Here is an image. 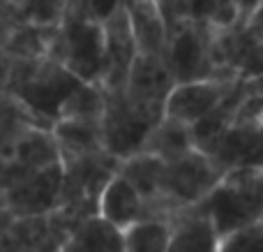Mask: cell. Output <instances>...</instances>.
Masks as SVG:
<instances>
[{"instance_id":"cell-32","label":"cell","mask_w":263,"mask_h":252,"mask_svg":"<svg viewBox=\"0 0 263 252\" xmlns=\"http://www.w3.org/2000/svg\"><path fill=\"white\" fill-rule=\"evenodd\" d=\"M245 83H247V88H250L252 93H256V95L263 97V74H256V77L245 79Z\"/></svg>"},{"instance_id":"cell-6","label":"cell","mask_w":263,"mask_h":252,"mask_svg":"<svg viewBox=\"0 0 263 252\" xmlns=\"http://www.w3.org/2000/svg\"><path fill=\"white\" fill-rule=\"evenodd\" d=\"M164 116L162 109H153L134 102L123 86L104 88V109L100 116L102 146L109 155L123 157L141 151L148 132Z\"/></svg>"},{"instance_id":"cell-23","label":"cell","mask_w":263,"mask_h":252,"mask_svg":"<svg viewBox=\"0 0 263 252\" xmlns=\"http://www.w3.org/2000/svg\"><path fill=\"white\" fill-rule=\"evenodd\" d=\"M104 109V88L97 83H79L60 106L58 118H86L100 120Z\"/></svg>"},{"instance_id":"cell-2","label":"cell","mask_w":263,"mask_h":252,"mask_svg":"<svg viewBox=\"0 0 263 252\" xmlns=\"http://www.w3.org/2000/svg\"><path fill=\"white\" fill-rule=\"evenodd\" d=\"M219 239L263 215V167H233L199 202Z\"/></svg>"},{"instance_id":"cell-34","label":"cell","mask_w":263,"mask_h":252,"mask_svg":"<svg viewBox=\"0 0 263 252\" xmlns=\"http://www.w3.org/2000/svg\"><path fill=\"white\" fill-rule=\"evenodd\" d=\"M261 220H263V215H261Z\"/></svg>"},{"instance_id":"cell-24","label":"cell","mask_w":263,"mask_h":252,"mask_svg":"<svg viewBox=\"0 0 263 252\" xmlns=\"http://www.w3.org/2000/svg\"><path fill=\"white\" fill-rule=\"evenodd\" d=\"M217 252H263V220H252L219 239Z\"/></svg>"},{"instance_id":"cell-10","label":"cell","mask_w":263,"mask_h":252,"mask_svg":"<svg viewBox=\"0 0 263 252\" xmlns=\"http://www.w3.org/2000/svg\"><path fill=\"white\" fill-rule=\"evenodd\" d=\"M69 236V227L60 218L58 211L44 213V215H21L12 218L7 225L0 250H58Z\"/></svg>"},{"instance_id":"cell-17","label":"cell","mask_w":263,"mask_h":252,"mask_svg":"<svg viewBox=\"0 0 263 252\" xmlns=\"http://www.w3.org/2000/svg\"><path fill=\"white\" fill-rule=\"evenodd\" d=\"M51 134H53L55 146H58L60 162L104 151L100 120L58 118L51 123Z\"/></svg>"},{"instance_id":"cell-21","label":"cell","mask_w":263,"mask_h":252,"mask_svg":"<svg viewBox=\"0 0 263 252\" xmlns=\"http://www.w3.org/2000/svg\"><path fill=\"white\" fill-rule=\"evenodd\" d=\"M55 26H58V23H55ZM55 26H42V23L21 21L7 35V40L3 42L0 49H5L16 60H30V58L49 56L51 42H53V35H55Z\"/></svg>"},{"instance_id":"cell-1","label":"cell","mask_w":263,"mask_h":252,"mask_svg":"<svg viewBox=\"0 0 263 252\" xmlns=\"http://www.w3.org/2000/svg\"><path fill=\"white\" fill-rule=\"evenodd\" d=\"M83 83L65 65L51 56L30 60H12V72L5 93L12 95L44 128L58 120L60 106L74 88Z\"/></svg>"},{"instance_id":"cell-30","label":"cell","mask_w":263,"mask_h":252,"mask_svg":"<svg viewBox=\"0 0 263 252\" xmlns=\"http://www.w3.org/2000/svg\"><path fill=\"white\" fill-rule=\"evenodd\" d=\"M245 28L256 37V40H263V0H261L259 5H254L250 12H247Z\"/></svg>"},{"instance_id":"cell-4","label":"cell","mask_w":263,"mask_h":252,"mask_svg":"<svg viewBox=\"0 0 263 252\" xmlns=\"http://www.w3.org/2000/svg\"><path fill=\"white\" fill-rule=\"evenodd\" d=\"M227 171V167L196 146L178 155L176 160H168L164 165L162 192L157 202L159 218L168 222L173 211L199 204L224 178Z\"/></svg>"},{"instance_id":"cell-11","label":"cell","mask_w":263,"mask_h":252,"mask_svg":"<svg viewBox=\"0 0 263 252\" xmlns=\"http://www.w3.org/2000/svg\"><path fill=\"white\" fill-rule=\"evenodd\" d=\"M104 32V69H102V88L125 86V79L132 67V60L139 53L129 19L123 3L102 21Z\"/></svg>"},{"instance_id":"cell-19","label":"cell","mask_w":263,"mask_h":252,"mask_svg":"<svg viewBox=\"0 0 263 252\" xmlns=\"http://www.w3.org/2000/svg\"><path fill=\"white\" fill-rule=\"evenodd\" d=\"M127 12L129 28L134 35L139 53H157L164 56L166 51V28L159 16L153 0H123Z\"/></svg>"},{"instance_id":"cell-8","label":"cell","mask_w":263,"mask_h":252,"mask_svg":"<svg viewBox=\"0 0 263 252\" xmlns=\"http://www.w3.org/2000/svg\"><path fill=\"white\" fill-rule=\"evenodd\" d=\"M60 190H63V165L53 162L0 190V206L7 208L14 218L44 215L60 206Z\"/></svg>"},{"instance_id":"cell-14","label":"cell","mask_w":263,"mask_h":252,"mask_svg":"<svg viewBox=\"0 0 263 252\" xmlns=\"http://www.w3.org/2000/svg\"><path fill=\"white\" fill-rule=\"evenodd\" d=\"M168 252H217L219 234L199 204L173 211L168 215Z\"/></svg>"},{"instance_id":"cell-9","label":"cell","mask_w":263,"mask_h":252,"mask_svg":"<svg viewBox=\"0 0 263 252\" xmlns=\"http://www.w3.org/2000/svg\"><path fill=\"white\" fill-rule=\"evenodd\" d=\"M53 162H60V153L53 134H51V128L28 123L16 137V143H14L7 162L0 167V190L42 167L53 165Z\"/></svg>"},{"instance_id":"cell-26","label":"cell","mask_w":263,"mask_h":252,"mask_svg":"<svg viewBox=\"0 0 263 252\" xmlns=\"http://www.w3.org/2000/svg\"><path fill=\"white\" fill-rule=\"evenodd\" d=\"M231 125H236V128H261L263 125V97L247 88V93L242 95V100L238 102L236 111H233Z\"/></svg>"},{"instance_id":"cell-3","label":"cell","mask_w":263,"mask_h":252,"mask_svg":"<svg viewBox=\"0 0 263 252\" xmlns=\"http://www.w3.org/2000/svg\"><path fill=\"white\" fill-rule=\"evenodd\" d=\"M49 56L58 60L60 65H65L81 81L102 86V69H104L102 21L65 7L63 16L55 26Z\"/></svg>"},{"instance_id":"cell-7","label":"cell","mask_w":263,"mask_h":252,"mask_svg":"<svg viewBox=\"0 0 263 252\" xmlns=\"http://www.w3.org/2000/svg\"><path fill=\"white\" fill-rule=\"evenodd\" d=\"M210 32L213 26L208 21L187 19L168 35L164 58L176 83L215 79V65L210 58Z\"/></svg>"},{"instance_id":"cell-31","label":"cell","mask_w":263,"mask_h":252,"mask_svg":"<svg viewBox=\"0 0 263 252\" xmlns=\"http://www.w3.org/2000/svg\"><path fill=\"white\" fill-rule=\"evenodd\" d=\"M219 0H190V19L196 21H208L213 9L217 7Z\"/></svg>"},{"instance_id":"cell-16","label":"cell","mask_w":263,"mask_h":252,"mask_svg":"<svg viewBox=\"0 0 263 252\" xmlns=\"http://www.w3.org/2000/svg\"><path fill=\"white\" fill-rule=\"evenodd\" d=\"M97 213L109 222H114L116 227L125 229L132 222L145 220L148 206H145V199L116 171L102 190L100 202H97Z\"/></svg>"},{"instance_id":"cell-12","label":"cell","mask_w":263,"mask_h":252,"mask_svg":"<svg viewBox=\"0 0 263 252\" xmlns=\"http://www.w3.org/2000/svg\"><path fill=\"white\" fill-rule=\"evenodd\" d=\"M238 79H199V81L173 83L164 100V116L192 125L203 114H208L231 91Z\"/></svg>"},{"instance_id":"cell-28","label":"cell","mask_w":263,"mask_h":252,"mask_svg":"<svg viewBox=\"0 0 263 252\" xmlns=\"http://www.w3.org/2000/svg\"><path fill=\"white\" fill-rule=\"evenodd\" d=\"M120 3L123 0H67V7L77 9V12L86 14V16L97 19V21H104Z\"/></svg>"},{"instance_id":"cell-18","label":"cell","mask_w":263,"mask_h":252,"mask_svg":"<svg viewBox=\"0 0 263 252\" xmlns=\"http://www.w3.org/2000/svg\"><path fill=\"white\" fill-rule=\"evenodd\" d=\"M63 252H125L123 229L100 213L88 215L69 231Z\"/></svg>"},{"instance_id":"cell-15","label":"cell","mask_w":263,"mask_h":252,"mask_svg":"<svg viewBox=\"0 0 263 252\" xmlns=\"http://www.w3.org/2000/svg\"><path fill=\"white\" fill-rule=\"evenodd\" d=\"M164 165L166 162L162 157L153 155V153H145V151H136L118 162V174L145 199L148 218H159L157 202H159V192H162Z\"/></svg>"},{"instance_id":"cell-20","label":"cell","mask_w":263,"mask_h":252,"mask_svg":"<svg viewBox=\"0 0 263 252\" xmlns=\"http://www.w3.org/2000/svg\"><path fill=\"white\" fill-rule=\"evenodd\" d=\"M192 146H194V143H192L190 125L182 123V120L162 116V118L157 120V125L148 132L141 151L153 153V155L162 157L164 162H168V160H176L182 153H187Z\"/></svg>"},{"instance_id":"cell-5","label":"cell","mask_w":263,"mask_h":252,"mask_svg":"<svg viewBox=\"0 0 263 252\" xmlns=\"http://www.w3.org/2000/svg\"><path fill=\"white\" fill-rule=\"evenodd\" d=\"M118 157L106 151L92 155L63 160V190H60V206L55 211L69 227V231L88 215L97 213V202L109 183V178L118 171Z\"/></svg>"},{"instance_id":"cell-33","label":"cell","mask_w":263,"mask_h":252,"mask_svg":"<svg viewBox=\"0 0 263 252\" xmlns=\"http://www.w3.org/2000/svg\"><path fill=\"white\" fill-rule=\"evenodd\" d=\"M12 213L7 211V208H3L0 206V239H3V234H5V229H7V225L12 222Z\"/></svg>"},{"instance_id":"cell-27","label":"cell","mask_w":263,"mask_h":252,"mask_svg":"<svg viewBox=\"0 0 263 252\" xmlns=\"http://www.w3.org/2000/svg\"><path fill=\"white\" fill-rule=\"evenodd\" d=\"M166 28V37L190 19V0H153Z\"/></svg>"},{"instance_id":"cell-25","label":"cell","mask_w":263,"mask_h":252,"mask_svg":"<svg viewBox=\"0 0 263 252\" xmlns=\"http://www.w3.org/2000/svg\"><path fill=\"white\" fill-rule=\"evenodd\" d=\"M16 5L28 21L55 26L67 7V0H16Z\"/></svg>"},{"instance_id":"cell-13","label":"cell","mask_w":263,"mask_h":252,"mask_svg":"<svg viewBox=\"0 0 263 252\" xmlns=\"http://www.w3.org/2000/svg\"><path fill=\"white\" fill-rule=\"evenodd\" d=\"M173 83L176 81H173V74L164 56L136 53L123 88L134 102L164 111V100Z\"/></svg>"},{"instance_id":"cell-22","label":"cell","mask_w":263,"mask_h":252,"mask_svg":"<svg viewBox=\"0 0 263 252\" xmlns=\"http://www.w3.org/2000/svg\"><path fill=\"white\" fill-rule=\"evenodd\" d=\"M171 227L166 220L145 218L123 229L125 252H168Z\"/></svg>"},{"instance_id":"cell-29","label":"cell","mask_w":263,"mask_h":252,"mask_svg":"<svg viewBox=\"0 0 263 252\" xmlns=\"http://www.w3.org/2000/svg\"><path fill=\"white\" fill-rule=\"evenodd\" d=\"M256 74H263V40H256L252 44L250 53L245 56L240 65V77L242 79H250V77H256Z\"/></svg>"}]
</instances>
